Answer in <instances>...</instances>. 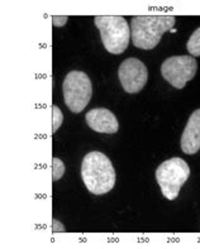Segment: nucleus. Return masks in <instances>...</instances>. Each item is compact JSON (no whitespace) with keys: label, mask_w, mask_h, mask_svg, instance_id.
<instances>
[{"label":"nucleus","mask_w":200,"mask_h":249,"mask_svg":"<svg viewBox=\"0 0 200 249\" xmlns=\"http://www.w3.org/2000/svg\"><path fill=\"white\" fill-rule=\"evenodd\" d=\"M81 178L92 195L100 196L113 190L117 175L108 156L102 152L92 151L83 158Z\"/></svg>","instance_id":"f257e3e1"},{"label":"nucleus","mask_w":200,"mask_h":249,"mask_svg":"<svg viewBox=\"0 0 200 249\" xmlns=\"http://www.w3.org/2000/svg\"><path fill=\"white\" fill-rule=\"evenodd\" d=\"M176 23L174 16H136L130 20V39L140 50H153Z\"/></svg>","instance_id":"f03ea898"},{"label":"nucleus","mask_w":200,"mask_h":249,"mask_svg":"<svg viewBox=\"0 0 200 249\" xmlns=\"http://www.w3.org/2000/svg\"><path fill=\"white\" fill-rule=\"evenodd\" d=\"M94 23L100 32L103 46L109 53L122 54L127 50L130 39V27L124 17L96 16Z\"/></svg>","instance_id":"7ed1b4c3"},{"label":"nucleus","mask_w":200,"mask_h":249,"mask_svg":"<svg viewBox=\"0 0 200 249\" xmlns=\"http://www.w3.org/2000/svg\"><path fill=\"white\" fill-rule=\"evenodd\" d=\"M190 177V167L180 157L170 158L162 162L156 170V181L161 189L162 195L172 201L178 199L179 193Z\"/></svg>","instance_id":"20e7f679"},{"label":"nucleus","mask_w":200,"mask_h":249,"mask_svg":"<svg viewBox=\"0 0 200 249\" xmlns=\"http://www.w3.org/2000/svg\"><path fill=\"white\" fill-rule=\"evenodd\" d=\"M62 92L65 104L70 111L75 114L81 113L91 100V80L83 71H71L62 82Z\"/></svg>","instance_id":"39448f33"},{"label":"nucleus","mask_w":200,"mask_h":249,"mask_svg":"<svg viewBox=\"0 0 200 249\" xmlns=\"http://www.w3.org/2000/svg\"><path fill=\"white\" fill-rule=\"evenodd\" d=\"M198 63L193 56H172L161 65V75L175 89H184L187 81L195 77Z\"/></svg>","instance_id":"423d86ee"},{"label":"nucleus","mask_w":200,"mask_h":249,"mask_svg":"<svg viewBox=\"0 0 200 249\" xmlns=\"http://www.w3.org/2000/svg\"><path fill=\"white\" fill-rule=\"evenodd\" d=\"M118 77L124 91L128 94H138L147 84L148 70L142 61L129 57L119 65Z\"/></svg>","instance_id":"0eeeda50"},{"label":"nucleus","mask_w":200,"mask_h":249,"mask_svg":"<svg viewBox=\"0 0 200 249\" xmlns=\"http://www.w3.org/2000/svg\"><path fill=\"white\" fill-rule=\"evenodd\" d=\"M85 120L90 129L96 133L115 134L119 129L117 117L107 107H94L88 111Z\"/></svg>","instance_id":"6e6552de"},{"label":"nucleus","mask_w":200,"mask_h":249,"mask_svg":"<svg viewBox=\"0 0 200 249\" xmlns=\"http://www.w3.org/2000/svg\"><path fill=\"white\" fill-rule=\"evenodd\" d=\"M180 147L185 155H195L200 149V109H197L189 117L181 134Z\"/></svg>","instance_id":"1a4fd4ad"},{"label":"nucleus","mask_w":200,"mask_h":249,"mask_svg":"<svg viewBox=\"0 0 200 249\" xmlns=\"http://www.w3.org/2000/svg\"><path fill=\"white\" fill-rule=\"evenodd\" d=\"M186 50L194 57L200 56V27L194 31L186 43Z\"/></svg>","instance_id":"9d476101"},{"label":"nucleus","mask_w":200,"mask_h":249,"mask_svg":"<svg viewBox=\"0 0 200 249\" xmlns=\"http://www.w3.org/2000/svg\"><path fill=\"white\" fill-rule=\"evenodd\" d=\"M65 171H66V167H65L64 162L57 157L52 158V180H60L61 177L65 175Z\"/></svg>","instance_id":"9b49d317"},{"label":"nucleus","mask_w":200,"mask_h":249,"mask_svg":"<svg viewBox=\"0 0 200 249\" xmlns=\"http://www.w3.org/2000/svg\"><path fill=\"white\" fill-rule=\"evenodd\" d=\"M62 122H64V114L57 105H54L52 107V125H54L52 126V133L57 132Z\"/></svg>","instance_id":"f8f14e48"},{"label":"nucleus","mask_w":200,"mask_h":249,"mask_svg":"<svg viewBox=\"0 0 200 249\" xmlns=\"http://www.w3.org/2000/svg\"><path fill=\"white\" fill-rule=\"evenodd\" d=\"M69 20V17L67 16H54L52 17V23H54V27H64L65 24L67 23Z\"/></svg>","instance_id":"ddd939ff"},{"label":"nucleus","mask_w":200,"mask_h":249,"mask_svg":"<svg viewBox=\"0 0 200 249\" xmlns=\"http://www.w3.org/2000/svg\"><path fill=\"white\" fill-rule=\"evenodd\" d=\"M52 225H54V228H52V229H54L55 233H57V231H65L64 225L61 224L60 221L56 220V219H54V220H52Z\"/></svg>","instance_id":"4468645a"}]
</instances>
